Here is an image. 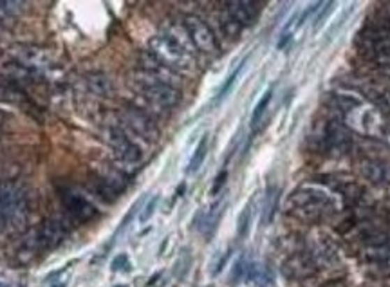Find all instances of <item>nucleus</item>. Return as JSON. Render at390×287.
<instances>
[{
  "label": "nucleus",
  "mask_w": 390,
  "mask_h": 287,
  "mask_svg": "<svg viewBox=\"0 0 390 287\" xmlns=\"http://www.w3.org/2000/svg\"><path fill=\"white\" fill-rule=\"evenodd\" d=\"M290 210L302 222H318L333 212L334 203L322 186L303 185L290 195Z\"/></svg>",
  "instance_id": "obj_1"
},
{
  "label": "nucleus",
  "mask_w": 390,
  "mask_h": 287,
  "mask_svg": "<svg viewBox=\"0 0 390 287\" xmlns=\"http://www.w3.org/2000/svg\"><path fill=\"white\" fill-rule=\"evenodd\" d=\"M149 49L150 54L159 63H163L174 72H193L197 67L195 54L186 51L176 40H172L168 35H158L150 38Z\"/></svg>",
  "instance_id": "obj_2"
},
{
  "label": "nucleus",
  "mask_w": 390,
  "mask_h": 287,
  "mask_svg": "<svg viewBox=\"0 0 390 287\" xmlns=\"http://www.w3.org/2000/svg\"><path fill=\"white\" fill-rule=\"evenodd\" d=\"M134 85L140 91V94L145 98L147 102L153 107L168 111L181 103V91L177 87L165 84V82L153 78L143 71H136L134 75Z\"/></svg>",
  "instance_id": "obj_3"
},
{
  "label": "nucleus",
  "mask_w": 390,
  "mask_h": 287,
  "mask_svg": "<svg viewBox=\"0 0 390 287\" xmlns=\"http://www.w3.org/2000/svg\"><path fill=\"white\" fill-rule=\"evenodd\" d=\"M184 29L188 33L192 45L197 51L210 54V56H215V54L219 53V42L215 38L211 27L202 18L195 17V15L184 17Z\"/></svg>",
  "instance_id": "obj_4"
},
{
  "label": "nucleus",
  "mask_w": 390,
  "mask_h": 287,
  "mask_svg": "<svg viewBox=\"0 0 390 287\" xmlns=\"http://www.w3.org/2000/svg\"><path fill=\"white\" fill-rule=\"evenodd\" d=\"M324 150L331 157H343L351 152L352 148V136L351 130L345 127V123L340 120H331L325 125L324 137H322Z\"/></svg>",
  "instance_id": "obj_5"
},
{
  "label": "nucleus",
  "mask_w": 390,
  "mask_h": 287,
  "mask_svg": "<svg viewBox=\"0 0 390 287\" xmlns=\"http://www.w3.org/2000/svg\"><path fill=\"white\" fill-rule=\"evenodd\" d=\"M119 120H121L123 127H127V130L136 134L141 139H145L149 143L158 141V125L153 123V120L149 114H145V112L136 109V107H125L123 111H119Z\"/></svg>",
  "instance_id": "obj_6"
},
{
  "label": "nucleus",
  "mask_w": 390,
  "mask_h": 287,
  "mask_svg": "<svg viewBox=\"0 0 390 287\" xmlns=\"http://www.w3.org/2000/svg\"><path fill=\"white\" fill-rule=\"evenodd\" d=\"M107 143H109V146L114 150V154L118 155L119 160L125 161V163L136 164L143 157V152H141L140 146L134 141H130V137L121 128H109L107 130Z\"/></svg>",
  "instance_id": "obj_7"
},
{
  "label": "nucleus",
  "mask_w": 390,
  "mask_h": 287,
  "mask_svg": "<svg viewBox=\"0 0 390 287\" xmlns=\"http://www.w3.org/2000/svg\"><path fill=\"white\" fill-rule=\"evenodd\" d=\"M60 199L63 208L67 210L73 219L80 222H91L92 219L98 217V210L94 204L89 203L87 199H84L78 192H75L73 188H61L60 190Z\"/></svg>",
  "instance_id": "obj_8"
},
{
  "label": "nucleus",
  "mask_w": 390,
  "mask_h": 287,
  "mask_svg": "<svg viewBox=\"0 0 390 287\" xmlns=\"http://www.w3.org/2000/svg\"><path fill=\"white\" fill-rule=\"evenodd\" d=\"M282 271L290 280H307L320 271V265H318V262L315 261V256L311 253L303 251L290 256L285 261Z\"/></svg>",
  "instance_id": "obj_9"
},
{
  "label": "nucleus",
  "mask_w": 390,
  "mask_h": 287,
  "mask_svg": "<svg viewBox=\"0 0 390 287\" xmlns=\"http://www.w3.org/2000/svg\"><path fill=\"white\" fill-rule=\"evenodd\" d=\"M358 172L365 181L374 186L390 185V161L380 157H363L358 163Z\"/></svg>",
  "instance_id": "obj_10"
},
{
  "label": "nucleus",
  "mask_w": 390,
  "mask_h": 287,
  "mask_svg": "<svg viewBox=\"0 0 390 287\" xmlns=\"http://www.w3.org/2000/svg\"><path fill=\"white\" fill-rule=\"evenodd\" d=\"M224 8L228 17H232L242 27H250L259 18V4L255 2H226Z\"/></svg>",
  "instance_id": "obj_11"
},
{
  "label": "nucleus",
  "mask_w": 390,
  "mask_h": 287,
  "mask_svg": "<svg viewBox=\"0 0 390 287\" xmlns=\"http://www.w3.org/2000/svg\"><path fill=\"white\" fill-rule=\"evenodd\" d=\"M89 186H91V190L94 192V194L100 195L101 199L105 201V203H109V204L116 203L119 195H121L118 190H116L114 186L107 181L105 177L101 176V173H98V172L91 173V176H89Z\"/></svg>",
  "instance_id": "obj_12"
},
{
  "label": "nucleus",
  "mask_w": 390,
  "mask_h": 287,
  "mask_svg": "<svg viewBox=\"0 0 390 287\" xmlns=\"http://www.w3.org/2000/svg\"><path fill=\"white\" fill-rule=\"evenodd\" d=\"M334 103L340 111L343 112V116L349 114L351 111L358 109L360 105H363L365 100L361 98L360 93H356V91H351V88H338L334 91Z\"/></svg>",
  "instance_id": "obj_13"
},
{
  "label": "nucleus",
  "mask_w": 390,
  "mask_h": 287,
  "mask_svg": "<svg viewBox=\"0 0 390 287\" xmlns=\"http://www.w3.org/2000/svg\"><path fill=\"white\" fill-rule=\"evenodd\" d=\"M63 237H66L63 224L58 221H54V219H51V221L45 222V224L42 226V231H40V242H42V246H45V247L58 246V244L63 240Z\"/></svg>",
  "instance_id": "obj_14"
},
{
  "label": "nucleus",
  "mask_w": 390,
  "mask_h": 287,
  "mask_svg": "<svg viewBox=\"0 0 390 287\" xmlns=\"http://www.w3.org/2000/svg\"><path fill=\"white\" fill-rule=\"evenodd\" d=\"M363 256L365 261H368L370 264L380 265V267H390V244H385V246L365 247Z\"/></svg>",
  "instance_id": "obj_15"
},
{
  "label": "nucleus",
  "mask_w": 390,
  "mask_h": 287,
  "mask_svg": "<svg viewBox=\"0 0 390 287\" xmlns=\"http://www.w3.org/2000/svg\"><path fill=\"white\" fill-rule=\"evenodd\" d=\"M208 154V136H204L199 141L197 148H195V152H193V155L190 157V163L188 166H186V170H188V173H195L201 168V164L204 163V157H207Z\"/></svg>",
  "instance_id": "obj_16"
},
{
  "label": "nucleus",
  "mask_w": 390,
  "mask_h": 287,
  "mask_svg": "<svg viewBox=\"0 0 390 287\" xmlns=\"http://www.w3.org/2000/svg\"><path fill=\"white\" fill-rule=\"evenodd\" d=\"M271 98H273V88H268V91L264 93V96L260 98V102L257 103V107L253 109V116H251V128H253V130H257V127L262 123V116L266 114V111H268L269 103H271Z\"/></svg>",
  "instance_id": "obj_17"
},
{
  "label": "nucleus",
  "mask_w": 390,
  "mask_h": 287,
  "mask_svg": "<svg viewBox=\"0 0 390 287\" xmlns=\"http://www.w3.org/2000/svg\"><path fill=\"white\" fill-rule=\"evenodd\" d=\"M276 204H278V190L276 188H269L266 194V201H264V217L266 222H269L273 219L276 212Z\"/></svg>",
  "instance_id": "obj_18"
},
{
  "label": "nucleus",
  "mask_w": 390,
  "mask_h": 287,
  "mask_svg": "<svg viewBox=\"0 0 390 287\" xmlns=\"http://www.w3.org/2000/svg\"><path fill=\"white\" fill-rule=\"evenodd\" d=\"M223 29H224V33H226V36H230V38H237L244 27H242L239 22H235L232 17H228L223 22Z\"/></svg>",
  "instance_id": "obj_19"
},
{
  "label": "nucleus",
  "mask_w": 390,
  "mask_h": 287,
  "mask_svg": "<svg viewBox=\"0 0 390 287\" xmlns=\"http://www.w3.org/2000/svg\"><path fill=\"white\" fill-rule=\"evenodd\" d=\"M110 270L112 271H128L130 270V261H128V255H125V253H121V255H118L112 261V264H110Z\"/></svg>",
  "instance_id": "obj_20"
},
{
  "label": "nucleus",
  "mask_w": 390,
  "mask_h": 287,
  "mask_svg": "<svg viewBox=\"0 0 390 287\" xmlns=\"http://www.w3.org/2000/svg\"><path fill=\"white\" fill-rule=\"evenodd\" d=\"M241 69H242V65H239L235 71H233V75L230 76L228 80H226V84L223 85V88H220V93L217 94V102H220V100H224V96L230 93V88L233 87V84H235V80H237V76H239V72H241Z\"/></svg>",
  "instance_id": "obj_21"
},
{
  "label": "nucleus",
  "mask_w": 390,
  "mask_h": 287,
  "mask_svg": "<svg viewBox=\"0 0 390 287\" xmlns=\"http://www.w3.org/2000/svg\"><path fill=\"white\" fill-rule=\"evenodd\" d=\"M250 219H251V208L246 206L244 212H242L241 217H239V235H246L248 226H250Z\"/></svg>",
  "instance_id": "obj_22"
},
{
  "label": "nucleus",
  "mask_w": 390,
  "mask_h": 287,
  "mask_svg": "<svg viewBox=\"0 0 390 287\" xmlns=\"http://www.w3.org/2000/svg\"><path fill=\"white\" fill-rule=\"evenodd\" d=\"M156 206H158V197H152V199L149 201V204L145 206V210L141 212V217L140 221L141 222H147L150 219V217L153 215V210H156Z\"/></svg>",
  "instance_id": "obj_23"
},
{
  "label": "nucleus",
  "mask_w": 390,
  "mask_h": 287,
  "mask_svg": "<svg viewBox=\"0 0 390 287\" xmlns=\"http://www.w3.org/2000/svg\"><path fill=\"white\" fill-rule=\"evenodd\" d=\"M22 8V4L20 2H0V13H4V15H15V13H18L17 9H20Z\"/></svg>",
  "instance_id": "obj_24"
},
{
  "label": "nucleus",
  "mask_w": 390,
  "mask_h": 287,
  "mask_svg": "<svg viewBox=\"0 0 390 287\" xmlns=\"http://www.w3.org/2000/svg\"><path fill=\"white\" fill-rule=\"evenodd\" d=\"M67 282H69V277L66 274V271H58V273L53 277L51 287H66Z\"/></svg>",
  "instance_id": "obj_25"
},
{
  "label": "nucleus",
  "mask_w": 390,
  "mask_h": 287,
  "mask_svg": "<svg viewBox=\"0 0 390 287\" xmlns=\"http://www.w3.org/2000/svg\"><path fill=\"white\" fill-rule=\"evenodd\" d=\"M226 179H228V172L224 170V172H220V176L215 179L213 183V188H211V194H219V190L224 186V183H226Z\"/></svg>",
  "instance_id": "obj_26"
},
{
  "label": "nucleus",
  "mask_w": 390,
  "mask_h": 287,
  "mask_svg": "<svg viewBox=\"0 0 390 287\" xmlns=\"http://www.w3.org/2000/svg\"><path fill=\"white\" fill-rule=\"evenodd\" d=\"M376 63H377V65H382L383 69H390V54H389V56L376 58Z\"/></svg>",
  "instance_id": "obj_27"
},
{
  "label": "nucleus",
  "mask_w": 390,
  "mask_h": 287,
  "mask_svg": "<svg viewBox=\"0 0 390 287\" xmlns=\"http://www.w3.org/2000/svg\"><path fill=\"white\" fill-rule=\"evenodd\" d=\"M6 226H8V219H6V217H4V213L0 212V235L4 233Z\"/></svg>",
  "instance_id": "obj_28"
},
{
  "label": "nucleus",
  "mask_w": 390,
  "mask_h": 287,
  "mask_svg": "<svg viewBox=\"0 0 390 287\" xmlns=\"http://www.w3.org/2000/svg\"><path fill=\"white\" fill-rule=\"evenodd\" d=\"M382 139L387 143V145L390 146V127H387V128H385V132H383Z\"/></svg>",
  "instance_id": "obj_29"
},
{
  "label": "nucleus",
  "mask_w": 390,
  "mask_h": 287,
  "mask_svg": "<svg viewBox=\"0 0 390 287\" xmlns=\"http://www.w3.org/2000/svg\"><path fill=\"white\" fill-rule=\"evenodd\" d=\"M4 123H6V114L2 111H0V128L4 127Z\"/></svg>",
  "instance_id": "obj_30"
},
{
  "label": "nucleus",
  "mask_w": 390,
  "mask_h": 287,
  "mask_svg": "<svg viewBox=\"0 0 390 287\" xmlns=\"http://www.w3.org/2000/svg\"><path fill=\"white\" fill-rule=\"evenodd\" d=\"M114 287H127V286H123V284H119V286H114Z\"/></svg>",
  "instance_id": "obj_31"
}]
</instances>
